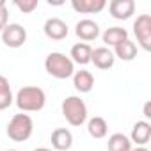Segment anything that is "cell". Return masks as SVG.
<instances>
[{"instance_id":"obj_9","label":"cell","mask_w":151,"mask_h":151,"mask_svg":"<svg viewBox=\"0 0 151 151\" xmlns=\"http://www.w3.org/2000/svg\"><path fill=\"white\" fill-rule=\"evenodd\" d=\"M75 34L82 41H94L100 36V25L94 20L84 18V20L77 22V25H75Z\"/></svg>"},{"instance_id":"obj_1","label":"cell","mask_w":151,"mask_h":151,"mask_svg":"<svg viewBox=\"0 0 151 151\" xmlns=\"http://www.w3.org/2000/svg\"><path fill=\"white\" fill-rule=\"evenodd\" d=\"M14 103L22 112H39L46 105V94L37 86H25L16 93Z\"/></svg>"},{"instance_id":"obj_18","label":"cell","mask_w":151,"mask_h":151,"mask_svg":"<svg viewBox=\"0 0 151 151\" xmlns=\"http://www.w3.org/2000/svg\"><path fill=\"white\" fill-rule=\"evenodd\" d=\"M87 132H89V135H91L93 139H103V137H107V133H109V124H107V121H105L103 117L94 116V117L89 119V123H87Z\"/></svg>"},{"instance_id":"obj_19","label":"cell","mask_w":151,"mask_h":151,"mask_svg":"<svg viewBox=\"0 0 151 151\" xmlns=\"http://www.w3.org/2000/svg\"><path fill=\"white\" fill-rule=\"evenodd\" d=\"M109 151H132V142L124 133H112L107 142Z\"/></svg>"},{"instance_id":"obj_15","label":"cell","mask_w":151,"mask_h":151,"mask_svg":"<svg viewBox=\"0 0 151 151\" xmlns=\"http://www.w3.org/2000/svg\"><path fill=\"white\" fill-rule=\"evenodd\" d=\"M91 53H93L91 45H87V43H77V45H73V46H71L69 59L73 60V64L86 66V64L91 62Z\"/></svg>"},{"instance_id":"obj_10","label":"cell","mask_w":151,"mask_h":151,"mask_svg":"<svg viewBox=\"0 0 151 151\" xmlns=\"http://www.w3.org/2000/svg\"><path fill=\"white\" fill-rule=\"evenodd\" d=\"M91 62H93L98 69H110V68L114 66V62H116V57H114V53H112L110 48H107V46H98V48H94L93 53H91Z\"/></svg>"},{"instance_id":"obj_21","label":"cell","mask_w":151,"mask_h":151,"mask_svg":"<svg viewBox=\"0 0 151 151\" xmlns=\"http://www.w3.org/2000/svg\"><path fill=\"white\" fill-rule=\"evenodd\" d=\"M7 20H9V13H7V6L4 0H0V32H2L7 25Z\"/></svg>"},{"instance_id":"obj_4","label":"cell","mask_w":151,"mask_h":151,"mask_svg":"<svg viewBox=\"0 0 151 151\" xmlns=\"http://www.w3.org/2000/svg\"><path fill=\"white\" fill-rule=\"evenodd\" d=\"M34 132V121L29 114H14L7 123V137L14 142H25Z\"/></svg>"},{"instance_id":"obj_28","label":"cell","mask_w":151,"mask_h":151,"mask_svg":"<svg viewBox=\"0 0 151 151\" xmlns=\"http://www.w3.org/2000/svg\"><path fill=\"white\" fill-rule=\"evenodd\" d=\"M6 151H18V149H6Z\"/></svg>"},{"instance_id":"obj_20","label":"cell","mask_w":151,"mask_h":151,"mask_svg":"<svg viewBox=\"0 0 151 151\" xmlns=\"http://www.w3.org/2000/svg\"><path fill=\"white\" fill-rule=\"evenodd\" d=\"M14 6H16L22 13L29 14V13H32L34 9H37V0H14Z\"/></svg>"},{"instance_id":"obj_6","label":"cell","mask_w":151,"mask_h":151,"mask_svg":"<svg viewBox=\"0 0 151 151\" xmlns=\"http://www.w3.org/2000/svg\"><path fill=\"white\" fill-rule=\"evenodd\" d=\"M2 34V43L9 48H20L27 41V30L20 23H7Z\"/></svg>"},{"instance_id":"obj_17","label":"cell","mask_w":151,"mask_h":151,"mask_svg":"<svg viewBox=\"0 0 151 151\" xmlns=\"http://www.w3.org/2000/svg\"><path fill=\"white\" fill-rule=\"evenodd\" d=\"M112 53H114V57L130 62V60H133V59L137 57V45H135L133 41L126 39V41L119 43L117 46H114V52H112Z\"/></svg>"},{"instance_id":"obj_11","label":"cell","mask_w":151,"mask_h":151,"mask_svg":"<svg viewBox=\"0 0 151 151\" xmlns=\"http://www.w3.org/2000/svg\"><path fill=\"white\" fill-rule=\"evenodd\" d=\"M50 142L55 151H68L73 146V133L68 128H55L52 132Z\"/></svg>"},{"instance_id":"obj_23","label":"cell","mask_w":151,"mask_h":151,"mask_svg":"<svg viewBox=\"0 0 151 151\" xmlns=\"http://www.w3.org/2000/svg\"><path fill=\"white\" fill-rule=\"evenodd\" d=\"M6 93H11V84L4 75H0V94H6Z\"/></svg>"},{"instance_id":"obj_24","label":"cell","mask_w":151,"mask_h":151,"mask_svg":"<svg viewBox=\"0 0 151 151\" xmlns=\"http://www.w3.org/2000/svg\"><path fill=\"white\" fill-rule=\"evenodd\" d=\"M144 117H146V119L151 117V101H146V103H144Z\"/></svg>"},{"instance_id":"obj_22","label":"cell","mask_w":151,"mask_h":151,"mask_svg":"<svg viewBox=\"0 0 151 151\" xmlns=\"http://www.w3.org/2000/svg\"><path fill=\"white\" fill-rule=\"evenodd\" d=\"M14 98H13V93H6V94H0V110H6L13 105Z\"/></svg>"},{"instance_id":"obj_3","label":"cell","mask_w":151,"mask_h":151,"mask_svg":"<svg viewBox=\"0 0 151 151\" xmlns=\"http://www.w3.org/2000/svg\"><path fill=\"white\" fill-rule=\"evenodd\" d=\"M60 110L71 126H82L87 121V105L80 96H68L62 101Z\"/></svg>"},{"instance_id":"obj_5","label":"cell","mask_w":151,"mask_h":151,"mask_svg":"<svg viewBox=\"0 0 151 151\" xmlns=\"http://www.w3.org/2000/svg\"><path fill=\"white\" fill-rule=\"evenodd\" d=\"M133 34L140 48L149 52L151 50V16L149 14L137 16V20L133 22Z\"/></svg>"},{"instance_id":"obj_16","label":"cell","mask_w":151,"mask_h":151,"mask_svg":"<svg viewBox=\"0 0 151 151\" xmlns=\"http://www.w3.org/2000/svg\"><path fill=\"white\" fill-rule=\"evenodd\" d=\"M101 39H103V43L107 45V48H109V46H117L119 43H123V41L128 39V30L123 29V27H109V29L103 32Z\"/></svg>"},{"instance_id":"obj_12","label":"cell","mask_w":151,"mask_h":151,"mask_svg":"<svg viewBox=\"0 0 151 151\" xmlns=\"http://www.w3.org/2000/svg\"><path fill=\"white\" fill-rule=\"evenodd\" d=\"M105 0H71V7L82 14H96L105 9Z\"/></svg>"},{"instance_id":"obj_27","label":"cell","mask_w":151,"mask_h":151,"mask_svg":"<svg viewBox=\"0 0 151 151\" xmlns=\"http://www.w3.org/2000/svg\"><path fill=\"white\" fill-rule=\"evenodd\" d=\"M34 151H53V149H50V147H37V149H34Z\"/></svg>"},{"instance_id":"obj_25","label":"cell","mask_w":151,"mask_h":151,"mask_svg":"<svg viewBox=\"0 0 151 151\" xmlns=\"http://www.w3.org/2000/svg\"><path fill=\"white\" fill-rule=\"evenodd\" d=\"M50 6H62V0H48Z\"/></svg>"},{"instance_id":"obj_2","label":"cell","mask_w":151,"mask_h":151,"mask_svg":"<svg viewBox=\"0 0 151 151\" xmlns=\"http://www.w3.org/2000/svg\"><path fill=\"white\" fill-rule=\"evenodd\" d=\"M45 69H46L48 75H52L53 78L64 80V78L73 77V73H75V64H73V60H71L66 53L52 52V53H48L46 59H45Z\"/></svg>"},{"instance_id":"obj_8","label":"cell","mask_w":151,"mask_h":151,"mask_svg":"<svg viewBox=\"0 0 151 151\" xmlns=\"http://www.w3.org/2000/svg\"><path fill=\"white\" fill-rule=\"evenodd\" d=\"M109 11L114 20L124 22L132 18V14L135 13V2L133 0H112L109 4Z\"/></svg>"},{"instance_id":"obj_14","label":"cell","mask_w":151,"mask_h":151,"mask_svg":"<svg viewBox=\"0 0 151 151\" xmlns=\"http://www.w3.org/2000/svg\"><path fill=\"white\" fill-rule=\"evenodd\" d=\"M73 86L78 93H91L94 87V77L87 69H80L73 73Z\"/></svg>"},{"instance_id":"obj_26","label":"cell","mask_w":151,"mask_h":151,"mask_svg":"<svg viewBox=\"0 0 151 151\" xmlns=\"http://www.w3.org/2000/svg\"><path fill=\"white\" fill-rule=\"evenodd\" d=\"M132 151H149L147 147H144V146H137L135 149H132Z\"/></svg>"},{"instance_id":"obj_7","label":"cell","mask_w":151,"mask_h":151,"mask_svg":"<svg viewBox=\"0 0 151 151\" xmlns=\"http://www.w3.org/2000/svg\"><path fill=\"white\" fill-rule=\"evenodd\" d=\"M43 30H45V36L48 39H53V41H62L68 37V25L66 22H62L60 18H48L43 25Z\"/></svg>"},{"instance_id":"obj_13","label":"cell","mask_w":151,"mask_h":151,"mask_svg":"<svg viewBox=\"0 0 151 151\" xmlns=\"http://www.w3.org/2000/svg\"><path fill=\"white\" fill-rule=\"evenodd\" d=\"M151 139V124L147 121H137L132 128L130 142H135L137 146H146Z\"/></svg>"}]
</instances>
